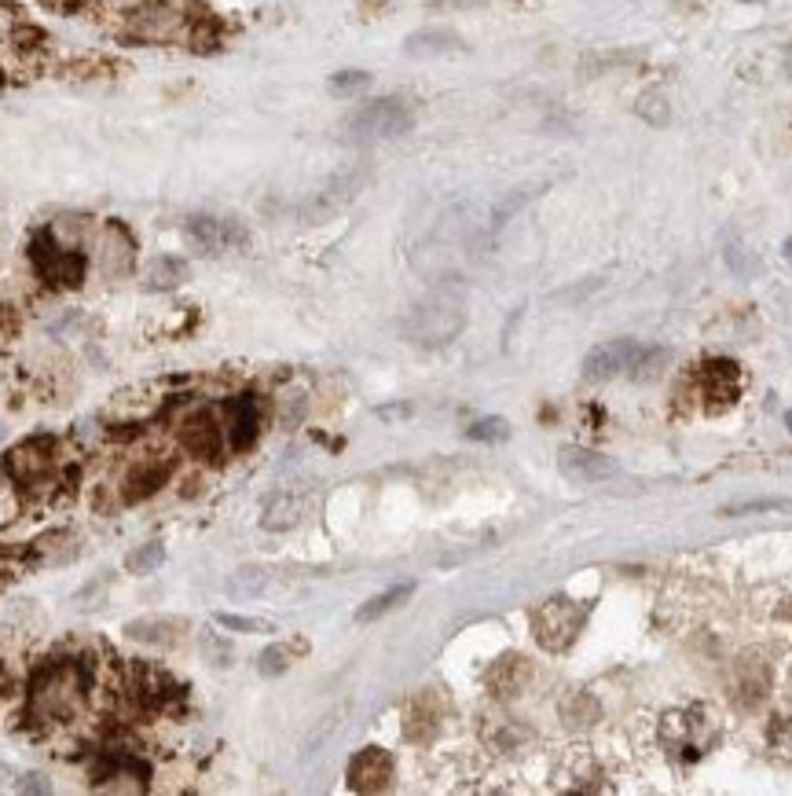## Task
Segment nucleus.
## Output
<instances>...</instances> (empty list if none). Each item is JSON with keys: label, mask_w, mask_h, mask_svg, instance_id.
<instances>
[{"label": "nucleus", "mask_w": 792, "mask_h": 796, "mask_svg": "<svg viewBox=\"0 0 792 796\" xmlns=\"http://www.w3.org/2000/svg\"><path fill=\"white\" fill-rule=\"evenodd\" d=\"M191 19L176 4L154 0V4H140L136 12L125 19V37L129 41H143V45H169V41H187L191 37Z\"/></svg>", "instance_id": "nucleus-5"}, {"label": "nucleus", "mask_w": 792, "mask_h": 796, "mask_svg": "<svg viewBox=\"0 0 792 796\" xmlns=\"http://www.w3.org/2000/svg\"><path fill=\"white\" fill-rule=\"evenodd\" d=\"M583 624H587V606L576 602V598L558 595L532 609V635L550 653L569 650L572 642H576V635L583 631Z\"/></svg>", "instance_id": "nucleus-4"}, {"label": "nucleus", "mask_w": 792, "mask_h": 796, "mask_svg": "<svg viewBox=\"0 0 792 796\" xmlns=\"http://www.w3.org/2000/svg\"><path fill=\"white\" fill-rule=\"evenodd\" d=\"M0 85H4V74H0Z\"/></svg>", "instance_id": "nucleus-43"}, {"label": "nucleus", "mask_w": 792, "mask_h": 796, "mask_svg": "<svg viewBox=\"0 0 792 796\" xmlns=\"http://www.w3.org/2000/svg\"><path fill=\"white\" fill-rule=\"evenodd\" d=\"M462 327H466V301L451 290H437L426 301H418L404 320L407 342L422 345V349H440V345L455 342Z\"/></svg>", "instance_id": "nucleus-2"}, {"label": "nucleus", "mask_w": 792, "mask_h": 796, "mask_svg": "<svg viewBox=\"0 0 792 796\" xmlns=\"http://www.w3.org/2000/svg\"><path fill=\"white\" fill-rule=\"evenodd\" d=\"M4 470L26 488L48 485L55 474V441L52 437H26L4 455Z\"/></svg>", "instance_id": "nucleus-7"}, {"label": "nucleus", "mask_w": 792, "mask_h": 796, "mask_svg": "<svg viewBox=\"0 0 792 796\" xmlns=\"http://www.w3.org/2000/svg\"><path fill=\"white\" fill-rule=\"evenodd\" d=\"M202 646H206L209 653H213V664H231L228 657H231V650L228 646H220L217 642V635H213V631H206V635H202Z\"/></svg>", "instance_id": "nucleus-34"}, {"label": "nucleus", "mask_w": 792, "mask_h": 796, "mask_svg": "<svg viewBox=\"0 0 792 796\" xmlns=\"http://www.w3.org/2000/svg\"><path fill=\"white\" fill-rule=\"evenodd\" d=\"M44 41V34L41 30H33V26H19V30H15V45L19 48H37Z\"/></svg>", "instance_id": "nucleus-36"}, {"label": "nucleus", "mask_w": 792, "mask_h": 796, "mask_svg": "<svg viewBox=\"0 0 792 796\" xmlns=\"http://www.w3.org/2000/svg\"><path fill=\"white\" fill-rule=\"evenodd\" d=\"M407 56H444V52H462V41L448 30H418L404 41Z\"/></svg>", "instance_id": "nucleus-21"}, {"label": "nucleus", "mask_w": 792, "mask_h": 796, "mask_svg": "<svg viewBox=\"0 0 792 796\" xmlns=\"http://www.w3.org/2000/svg\"><path fill=\"white\" fill-rule=\"evenodd\" d=\"M704 382V408L708 411H726L741 393V371L730 360H712L701 371Z\"/></svg>", "instance_id": "nucleus-16"}, {"label": "nucleus", "mask_w": 792, "mask_h": 796, "mask_svg": "<svg viewBox=\"0 0 792 796\" xmlns=\"http://www.w3.org/2000/svg\"><path fill=\"white\" fill-rule=\"evenodd\" d=\"M19 789L22 793H52V782H44L41 774H26L19 782Z\"/></svg>", "instance_id": "nucleus-37"}, {"label": "nucleus", "mask_w": 792, "mask_h": 796, "mask_svg": "<svg viewBox=\"0 0 792 796\" xmlns=\"http://www.w3.org/2000/svg\"><path fill=\"white\" fill-rule=\"evenodd\" d=\"M558 466L561 474L569 477V481H576V485H598V481H609L616 474V463L609 455L591 452V448H576V444L561 448Z\"/></svg>", "instance_id": "nucleus-15"}, {"label": "nucleus", "mask_w": 792, "mask_h": 796, "mask_svg": "<svg viewBox=\"0 0 792 796\" xmlns=\"http://www.w3.org/2000/svg\"><path fill=\"white\" fill-rule=\"evenodd\" d=\"M345 778H349L352 793H382L393 785V756L378 745H367L349 760Z\"/></svg>", "instance_id": "nucleus-11"}, {"label": "nucleus", "mask_w": 792, "mask_h": 796, "mask_svg": "<svg viewBox=\"0 0 792 796\" xmlns=\"http://www.w3.org/2000/svg\"><path fill=\"white\" fill-rule=\"evenodd\" d=\"M30 265L33 272L55 290H74L85 283V254L77 246L59 243V235L52 228H44L30 239Z\"/></svg>", "instance_id": "nucleus-3"}, {"label": "nucleus", "mask_w": 792, "mask_h": 796, "mask_svg": "<svg viewBox=\"0 0 792 796\" xmlns=\"http://www.w3.org/2000/svg\"><path fill=\"white\" fill-rule=\"evenodd\" d=\"M789 59H792V56H789Z\"/></svg>", "instance_id": "nucleus-44"}, {"label": "nucleus", "mask_w": 792, "mask_h": 796, "mask_svg": "<svg viewBox=\"0 0 792 796\" xmlns=\"http://www.w3.org/2000/svg\"><path fill=\"white\" fill-rule=\"evenodd\" d=\"M770 745H774V752H778V756L792 760V716L774 723V730H770Z\"/></svg>", "instance_id": "nucleus-31"}, {"label": "nucleus", "mask_w": 792, "mask_h": 796, "mask_svg": "<svg viewBox=\"0 0 792 796\" xmlns=\"http://www.w3.org/2000/svg\"><path fill=\"white\" fill-rule=\"evenodd\" d=\"M224 411H228L224 433H228L231 448H235V452L253 448L257 437H261V400L253 397V393H242V397H231Z\"/></svg>", "instance_id": "nucleus-13"}, {"label": "nucleus", "mask_w": 792, "mask_h": 796, "mask_svg": "<svg viewBox=\"0 0 792 796\" xmlns=\"http://www.w3.org/2000/svg\"><path fill=\"white\" fill-rule=\"evenodd\" d=\"M169 477H173V463H169V459H158V455H147V459H140V463L125 474L121 499H125V503H143V499H151L154 492H162V488L169 485Z\"/></svg>", "instance_id": "nucleus-14"}, {"label": "nucleus", "mask_w": 792, "mask_h": 796, "mask_svg": "<svg viewBox=\"0 0 792 796\" xmlns=\"http://www.w3.org/2000/svg\"><path fill=\"white\" fill-rule=\"evenodd\" d=\"M180 444L195 459H217L224 452V444H228V433H224V426H220V419L213 411L198 408L180 422Z\"/></svg>", "instance_id": "nucleus-10"}, {"label": "nucleus", "mask_w": 792, "mask_h": 796, "mask_svg": "<svg viewBox=\"0 0 792 796\" xmlns=\"http://www.w3.org/2000/svg\"><path fill=\"white\" fill-rule=\"evenodd\" d=\"M165 565V543L151 540V543H140L136 551L125 554V573L132 576H147L154 569H162Z\"/></svg>", "instance_id": "nucleus-24"}, {"label": "nucleus", "mask_w": 792, "mask_h": 796, "mask_svg": "<svg viewBox=\"0 0 792 796\" xmlns=\"http://www.w3.org/2000/svg\"><path fill=\"white\" fill-rule=\"evenodd\" d=\"M411 125H415L411 103L400 100V96H385V100H374L367 107H360L345 129L356 140H393V136L407 133Z\"/></svg>", "instance_id": "nucleus-6"}, {"label": "nucleus", "mask_w": 792, "mask_h": 796, "mask_svg": "<svg viewBox=\"0 0 792 796\" xmlns=\"http://www.w3.org/2000/svg\"><path fill=\"white\" fill-rule=\"evenodd\" d=\"M741 4H759V0H741Z\"/></svg>", "instance_id": "nucleus-42"}, {"label": "nucleus", "mask_w": 792, "mask_h": 796, "mask_svg": "<svg viewBox=\"0 0 792 796\" xmlns=\"http://www.w3.org/2000/svg\"><path fill=\"white\" fill-rule=\"evenodd\" d=\"M561 716L569 727H591L594 719H598V701L591 694H572L565 705H561Z\"/></svg>", "instance_id": "nucleus-26"}, {"label": "nucleus", "mask_w": 792, "mask_h": 796, "mask_svg": "<svg viewBox=\"0 0 792 796\" xmlns=\"http://www.w3.org/2000/svg\"><path fill=\"white\" fill-rule=\"evenodd\" d=\"M92 686H96V675H92V664L85 657L44 664L30 679L26 712L37 723H63V719L77 716L85 708V697L92 694Z\"/></svg>", "instance_id": "nucleus-1"}, {"label": "nucleus", "mask_w": 792, "mask_h": 796, "mask_svg": "<svg viewBox=\"0 0 792 796\" xmlns=\"http://www.w3.org/2000/svg\"><path fill=\"white\" fill-rule=\"evenodd\" d=\"M217 628L224 631H239V635H264V631H272V624L261 617H239V613H217Z\"/></svg>", "instance_id": "nucleus-29"}, {"label": "nucleus", "mask_w": 792, "mask_h": 796, "mask_svg": "<svg viewBox=\"0 0 792 796\" xmlns=\"http://www.w3.org/2000/svg\"><path fill=\"white\" fill-rule=\"evenodd\" d=\"M411 415V404H393V408H378V419L393 422V419H407Z\"/></svg>", "instance_id": "nucleus-39"}, {"label": "nucleus", "mask_w": 792, "mask_h": 796, "mask_svg": "<svg viewBox=\"0 0 792 796\" xmlns=\"http://www.w3.org/2000/svg\"><path fill=\"white\" fill-rule=\"evenodd\" d=\"M297 499H290V496H275L272 503H268V510H264V518H261V525L264 529H272V532H283V529H290V525H297Z\"/></svg>", "instance_id": "nucleus-25"}, {"label": "nucleus", "mask_w": 792, "mask_h": 796, "mask_svg": "<svg viewBox=\"0 0 792 796\" xmlns=\"http://www.w3.org/2000/svg\"><path fill=\"white\" fill-rule=\"evenodd\" d=\"M132 257H136L132 235L125 232L121 224H110L107 239H103V272H107V276H125L132 268Z\"/></svg>", "instance_id": "nucleus-19"}, {"label": "nucleus", "mask_w": 792, "mask_h": 796, "mask_svg": "<svg viewBox=\"0 0 792 796\" xmlns=\"http://www.w3.org/2000/svg\"><path fill=\"white\" fill-rule=\"evenodd\" d=\"M466 437H470V441H484V444L506 441V437H510V422L499 419V415H492V419H477L470 430H466Z\"/></svg>", "instance_id": "nucleus-28"}, {"label": "nucleus", "mask_w": 792, "mask_h": 796, "mask_svg": "<svg viewBox=\"0 0 792 796\" xmlns=\"http://www.w3.org/2000/svg\"><path fill=\"white\" fill-rule=\"evenodd\" d=\"M437 708H433V701L426 697H418V701H411V712H407V727L404 734L411 741H429L433 734H437Z\"/></svg>", "instance_id": "nucleus-22"}, {"label": "nucleus", "mask_w": 792, "mask_h": 796, "mask_svg": "<svg viewBox=\"0 0 792 796\" xmlns=\"http://www.w3.org/2000/svg\"><path fill=\"white\" fill-rule=\"evenodd\" d=\"M125 635L143 642V646H180V639L187 635V620L154 613V617L129 620V624H125Z\"/></svg>", "instance_id": "nucleus-17"}, {"label": "nucleus", "mask_w": 792, "mask_h": 796, "mask_svg": "<svg viewBox=\"0 0 792 796\" xmlns=\"http://www.w3.org/2000/svg\"><path fill=\"white\" fill-rule=\"evenodd\" d=\"M191 276L184 257H154L147 272H143V287L147 290H176L184 279Z\"/></svg>", "instance_id": "nucleus-20"}, {"label": "nucleus", "mask_w": 792, "mask_h": 796, "mask_svg": "<svg viewBox=\"0 0 792 796\" xmlns=\"http://www.w3.org/2000/svg\"><path fill=\"white\" fill-rule=\"evenodd\" d=\"M96 782L110 793H140L147 789V763H140L125 749H107L103 763L96 767Z\"/></svg>", "instance_id": "nucleus-12"}, {"label": "nucleus", "mask_w": 792, "mask_h": 796, "mask_svg": "<svg viewBox=\"0 0 792 796\" xmlns=\"http://www.w3.org/2000/svg\"><path fill=\"white\" fill-rule=\"evenodd\" d=\"M290 664H294V650H290L286 642H275V646H268V650L257 657V672H261L264 679H275V675H283Z\"/></svg>", "instance_id": "nucleus-27"}, {"label": "nucleus", "mask_w": 792, "mask_h": 796, "mask_svg": "<svg viewBox=\"0 0 792 796\" xmlns=\"http://www.w3.org/2000/svg\"><path fill=\"white\" fill-rule=\"evenodd\" d=\"M19 331V316L11 305H0V338H11V334Z\"/></svg>", "instance_id": "nucleus-35"}, {"label": "nucleus", "mask_w": 792, "mask_h": 796, "mask_svg": "<svg viewBox=\"0 0 792 796\" xmlns=\"http://www.w3.org/2000/svg\"><path fill=\"white\" fill-rule=\"evenodd\" d=\"M528 679H532V661L521 657V653H506V657H499V661L488 668V675H484V683H488V690H492L495 697L521 694V690L528 686Z\"/></svg>", "instance_id": "nucleus-18"}, {"label": "nucleus", "mask_w": 792, "mask_h": 796, "mask_svg": "<svg viewBox=\"0 0 792 796\" xmlns=\"http://www.w3.org/2000/svg\"><path fill=\"white\" fill-rule=\"evenodd\" d=\"M8 686H11V679H8V672H4V664H0V697L8 694Z\"/></svg>", "instance_id": "nucleus-40"}, {"label": "nucleus", "mask_w": 792, "mask_h": 796, "mask_svg": "<svg viewBox=\"0 0 792 796\" xmlns=\"http://www.w3.org/2000/svg\"><path fill=\"white\" fill-rule=\"evenodd\" d=\"M785 257H789V261H792V239H789V243H785Z\"/></svg>", "instance_id": "nucleus-41"}, {"label": "nucleus", "mask_w": 792, "mask_h": 796, "mask_svg": "<svg viewBox=\"0 0 792 796\" xmlns=\"http://www.w3.org/2000/svg\"><path fill=\"white\" fill-rule=\"evenodd\" d=\"M411 591H415V584H396V587H389V591H382V595L367 598V602L356 609V620H360V624H371V620L385 617V613L400 606L404 598H411Z\"/></svg>", "instance_id": "nucleus-23"}, {"label": "nucleus", "mask_w": 792, "mask_h": 796, "mask_svg": "<svg viewBox=\"0 0 792 796\" xmlns=\"http://www.w3.org/2000/svg\"><path fill=\"white\" fill-rule=\"evenodd\" d=\"M642 353H646V345L631 342V338H613V342L594 345L591 353L583 356V378L587 382H605V378L620 375V371H631V367H638Z\"/></svg>", "instance_id": "nucleus-8"}, {"label": "nucleus", "mask_w": 792, "mask_h": 796, "mask_svg": "<svg viewBox=\"0 0 792 796\" xmlns=\"http://www.w3.org/2000/svg\"><path fill=\"white\" fill-rule=\"evenodd\" d=\"M184 235H187V243L198 246L202 254H220V250H231V246L246 243V228H242L235 217H209V213L187 217Z\"/></svg>", "instance_id": "nucleus-9"}, {"label": "nucleus", "mask_w": 792, "mask_h": 796, "mask_svg": "<svg viewBox=\"0 0 792 796\" xmlns=\"http://www.w3.org/2000/svg\"><path fill=\"white\" fill-rule=\"evenodd\" d=\"M261 584H264L261 569H239L228 587L235 591V595H253V591H261Z\"/></svg>", "instance_id": "nucleus-33"}, {"label": "nucleus", "mask_w": 792, "mask_h": 796, "mask_svg": "<svg viewBox=\"0 0 792 796\" xmlns=\"http://www.w3.org/2000/svg\"><path fill=\"white\" fill-rule=\"evenodd\" d=\"M44 8H52V12H59V15H74L85 0H41Z\"/></svg>", "instance_id": "nucleus-38"}, {"label": "nucleus", "mask_w": 792, "mask_h": 796, "mask_svg": "<svg viewBox=\"0 0 792 796\" xmlns=\"http://www.w3.org/2000/svg\"><path fill=\"white\" fill-rule=\"evenodd\" d=\"M371 85V74L367 70H341V74H334L330 78V92L334 96H352V92H360Z\"/></svg>", "instance_id": "nucleus-30"}, {"label": "nucleus", "mask_w": 792, "mask_h": 796, "mask_svg": "<svg viewBox=\"0 0 792 796\" xmlns=\"http://www.w3.org/2000/svg\"><path fill=\"white\" fill-rule=\"evenodd\" d=\"M638 114L649 118L653 125H664L668 122V103H664V96H657V92H653V96H642V100H638Z\"/></svg>", "instance_id": "nucleus-32"}]
</instances>
